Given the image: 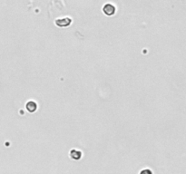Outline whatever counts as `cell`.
Wrapping results in <instances>:
<instances>
[{
	"label": "cell",
	"instance_id": "obj_1",
	"mask_svg": "<svg viewBox=\"0 0 186 174\" xmlns=\"http://www.w3.org/2000/svg\"><path fill=\"white\" fill-rule=\"evenodd\" d=\"M72 23V20L68 17L63 18V19H57L56 21V25L59 27H67L68 26H70Z\"/></svg>",
	"mask_w": 186,
	"mask_h": 174
},
{
	"label": "cell",
	"instance_id": "obj_2",
	"mask_svg": "<svg viewBox=\"0 0 186 174\" xmlns=\"http://www.w3.org/2000/svg\"><path fill=\"white\" fill-rule=\"evenodd\" d=\"M103 12L104 13V15L111 16V15H114V13H115V7L113 6L112 4H106L103 7Z\"/></svg>",
	"mask_w": 186,
	"mask_h": 174
},
{
	"label": "cell",
	"instance_id": "obj_3",
	"mask_svg": "<svg viewBox=\"0 0 186 174\" xmlns=\"http://www.w3.org/2000/svg\"><path fill=\"white\" fill-rule=\"evenodd\" d=\"M69 156L75 161H79L82 158V152L77 150H71L69 152Z\"/></svg>",
	"mask_w": 186,
	"mask_h": 174
},
{
	"label": "cell",
	"instance_id": "obj_4",
	"mask_svg": "<svg viewBox=\"0 0 186 174\" xmlns=\"http://www.w3.org/2000/svg\"><path fill=\"white\" fill-rule=\"evenodd\" d=\"M26 108L27 110L29 112V113H35L37 109V104L36 102H33V101H29L27 104H26Z\"/></svg>",
	"mask_w": 186,
	"mask_h": 174
},
{
	"label": "cell",
	"instance_id": "obj_5",
	"mask_svg": "<svg viewBox=\"0 0 186 174\" xmlns=\"http://www.w3.org/2000/svg\"><path fill=\"white\" fill-rule=\"evenodd\" d=\"M140 174H153V171L149 169H145V170H141Z\"/></svg>",
	"mask_w": 186,
	"mask_h": 174
}]
</instances>
